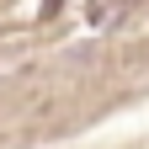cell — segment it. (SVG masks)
Here are the masks:
<instances>
[{"instance_id": "cell-1", "label": "cell", "mask_w": 149, "mask_h": 149, "mask_svg": "<svg viewBox=\"0 0 149 149\" xmlns=\"http://www.w3.org/2000/svg\"><path fill=\"white\" fill-rule=\"evenodd\" d=\"M112 16V0H96V22H107Z\"/></svg>"}]
</instances>
